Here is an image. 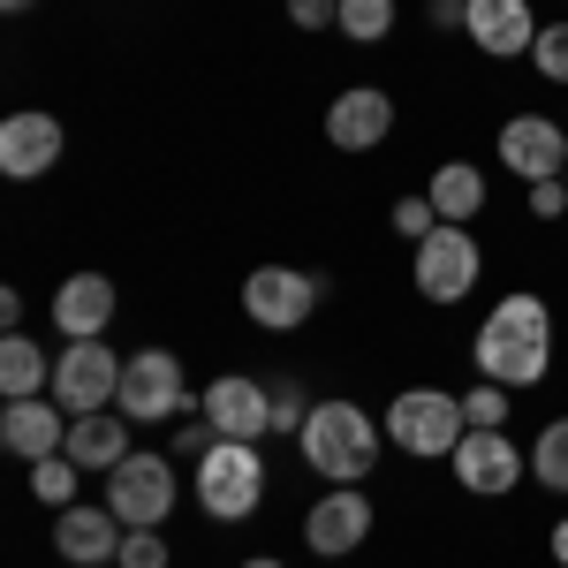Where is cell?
<instances>
[{"label": "cell", "instance_id": "1", "mask_svg": "<svg viewBox=\"0 0 568 568\" xmlns=\"http://www.w3.org/2000/svg\"><path fill=\"white\" fill-rule=\"evenodd\" d=\"M470 356H478V372L493 387H508V394L538 387V379L554 372V311H546V296H530V288L500 296V304L478 318Z\"/></svg>", "mask_w": 568, "mask_h": 568}, {"label": "cell", "instance_id": "2", "mask_svg": "<svg viewBox=\"0 0 568 568\" xmlns=\"http://www.w3.org/2000/svg\"><path fill=\"white\" fill-rule=\"evenodd\" d=\"M296 447L326 485H364L379 470L387 425H372V409H356V402H318L304 417V433H296Z\"/></svg>", "mask_w": 568, "mask_h": 568}, {"label": "cell", "instance_id": "3", "mask_svg": "<svg viewBox=\"0 0 568 568\" xmlns=\"http://www.w3.org/2000/svg\"><path fill=\"white\" fill-rule=\"evenodd\" d=\"M463 433H470L463 394H447V387H402L387 402V439L402 455H417V463H447L463 447Z\"/></svg>", "mask_w": 568, "mask_h": 568}, {"label": "cell", "instance_id": "4", "mask_svg": "<svg viewBox=\"0 0 568 568\" xmlns=\"http://www.w3.org/2000/svg\"><path fill=\"white\" fill-rule=\"evenodd\" d=\"M265 500V463L251 439H213L205 455H197V508L213 516V524H243V516H258Z\"/></svg>", "mask_w": 568, "mask_h": 568}, {"label": "cell", "instance_id": "5", "mask_svg": "<svg viewBox=\"0 0 568 568\" xmlns=\"http://www.w3.org/2000/svg\"><path fill=\"white\" fill-rule=\"evenodd\" d=\"M114 409L130 417V425H175L197 409V394L182 379V356L175 349H136L122 364V394H114Z\"/></svg>", "mask_w": 568, "mask_h": 568}, {"label": "cell", "instance_id": "6", "mask_svg": "<svg viewBox=\"0 0 568 568\" xmlns=\"http://www.w3.org/2000/svg\"><path fill=\"white\" fill-rule=\"evenodd\" d=\"M122 364H130V356L106 349V334H99V342H61V349H53V402H61L69 417L114 409V394H122Z\"/></svg>", "mask_w": 568, "mask_h": 568}, {"label": "cell", "instance_id": "7", "mask_svg": "<svg viewBox=\"0 0 568 568\" xmlns=\"http://www.w3.org/2000/svg\"><path fill=\"white\" fill-rule=\"evenodd\" d=\"M106 508L122 516V530H168V516H175V463L136 447L122 470H106Z\"/></svg>", "mask_w": 568, "mask_h": 568}, {"label": "cell", "instance_id": "8", "mask_svg": "<svg viewBox=\"0 0 568 568\" xmlns=\"http://www.w3.org/2000/svg\"><path fill=\"white\" fill-rule=\"evenodd\" d=\"M478 273H485V251L470 227H433L417 243V296L425 304H463L478 288Z\"/></svg>", "mask_w": 568, "mask_h": 568}, {"label": "cell", "instance_id": "9", "mask_svg": "<svg viewBox=\"0 0 568 568\" xmlns=\"http://www.w3.org/2000/svg\"><path fill=\"white\" fill-rule=\"evenodd\" d=\"M311 311H318V273H304V265H258L243 281V318L265 334H296Z\"/></svg>", "mask_w": 568, "mask_h": 568}, {"label": "cell", "instance_id": "10", "mask_svg": "<svg viewBox=\"0 0 568 568\" xmlns=\"http://www.w3.org/2000/svg\"><path fill=\"white\" fill-rule=\"evenodd\" d=\"M61 152H69V130H61V114H45V106H16V114L0 122V175L8 182L53 175Z\"/></svg>", "mask_w": 568, "mask_h": 568}, {"label": "cell", "instance_id": "11", "mask_svg": "<svg viewBox=\"0 0 568 568\" xmlns=\"http://www.w3.org/2000/svg\"><path fill=\"white\" fill-rule=\"evenodd\" d=\"M197 409H205V425H213L220 439H251V447H258V439L273 433V387L251 379V372H220L213 387L197 394Z\"/></svg>", "mask_w": 568, "mask_h": 568}, {"label": "cell", "instance_id": "12", "mask_svg": "<svg viewBox=\"0 0 568 568\" xmlns=\"http://www.w3.org/2000/svg\"><path fill=\"white\" fill-rule=\"evenodd\" d=\"M447 470H455V485H463V493L500 500V493H516V485H524L530 463H524V447H516L508 433H478V425H470V433H463V447L447 455Z\"/></svg>", "mask_w": 568, "mask_h": 568}, {"label": "cell", "instance_id": "13", "mask_svg": "<svg viewBox=\"0 0 568 568\" xmlns=\"http://www.w3.org/2000/svg\"><path fill=\"white\" fill-rule=\"evenodd\" d=\"M500 168L524 182H554L568 175V122H546V114H516L500 122Z\"/></svg>", "mask_w": 568, "mask_h": 568}, {"label": "cell", "instance_id": "14", "mask_svg": "<svg viewBox=\"0 0 568 568\" xmlns=\"http://www.w3.org/2000/svg\"><path fill=\"white\" fill-rule=\"evenodd\" d=\"M114 304H122V288L106 281V273H69L61 288H53V334L61 342H99L106 326H114Z\"/></svg>", "mask_w": 568, "mask_h": 568}, {"label": "cell", "instance_id": "15", "mask_svg": "<svg viewBox=\"0 0 568 568\" xmlns=\"http://www.w3.org/2000/svg\"><path fill=\"white\" fill-rule=\"evenodd\" d=\"M372 538V500H364V485H334L318 508L304 516V546L311 554H326V561H342Z\"/></svg>", "mask_w": 568, "mask_h": 568}, {"label": "cell", "instance_id": "16", "mask_svg": "<svg viewBox=\"0 0 568 568\" xmlns=\"http://www.w3.org/2000/svg\"><path fill=\"white\" fill-rule=\"evenodd\" d=\"M387 130H394V99L379 84L334 91V106H326V144L334 152H372V144H387Z\"/></svg>", "mask_w": 568, "mask_h": 568}, {"label": "cell", "instance_id": "17", "mask_svg": "<svg viewBox=\"0 0 568 568\" xmlns=\"http://www.w3.org/2000/svg\"><path fill=\"white\" fill-rule=\"evenodd\" d=\"M0 447H8L16 463H45V455H61V447H69V409H61L53 394L8 402V409H0Z\"/></svg>", "mask_w": 568, "mask_h": 568}, {"label": "cell", "instance_id": "18", "mask_svg": "<svg viewBox=\"0 0 568 568\" xmlns=\"http://www.w3.org/2000/svg\"><path fill=\"white\" fill-rule=\"evenodd\" d=\"M463 31L478 53L493 61H516L538 45V16H530V0H463Z\"/></svg>", "mask_w": 568, "mask_h": 568}, {"label": "cell", "instance_id": "19", "mask_svg": "<svg viewBox=\"0 0 568 568\" xmlns=\"http://www.w3.org/2000/svg\"><path fill=\"white\" fill-rule=\"evenodd\" d=\"M122 538H130V530H122L114 508H84V500H77V508H61V524H53V554L77 561V568H106L122 554Z\"/></svg>", "mask_w": 568, "mask_h": 568}, {"label": "cell", "instance_id": "20", "mask_svg": "<svg viewBox=\"0 0 568 568\" xmlns=\"http://www.w3.org/2000/svg\"><path fill=\"white\" fill-rule=\"evenodd\" d=\"M69 463H84V470H122L136 447H130V417L122 409H91V417H69V447H61Z\"/></svg>", "mask_w": 568, "mask_h": 568}, {"label": "cell", "instance_id": "21", "mask_svg": "<svg viewBox=\"0 0 568 568\" xmlns=\"http://www.w3.org/2000/svg\"><path fill=\"white\" fill-rule=\"evenodd\" d=\"M53 394V356L31 334H0V402H31Z\"/></svg>", "mask_w": 568, "mask_h": 568}, {"label": "cell", "instance_id": "22", "mask_svg": "<svg viewBox=\"0 0 568 568\" xmlns=\"http://www.w3.org/2000/svg\"><path fill=\"white\" fill-rule=\"evenodd\" d=\"M439 205V220L447 227H470V220L485 213V175L470 168V160H447V168H433V190H425Z\"/></svg>", "mask_w": 568, "mask_h": 568}, {"label": "cell", "instance_id": "23", "mask_svg": "<svg viewBox=\"0 0 568 568\" xmlns=\"http://www.w3.org/2000/svg\"><path fill=\"white\" fill-rule=\"evenodd\" d=\"M530 478L546 485V493H568V417L538 425V439H530Z\"/></svg>", "mask_w": 568, "mask_h": 568}, {"label": "cell", "instance_id": "24", "mask_svg": "<svg viewBox=\"0 0 568 568\" xmlns=\"http://www.w3.org/2000/svg\"><path fill=\"white\" fill-rule=\"evenodd\" d=\"M77 478H84V463L45 455V463H31V500L39 508H77Z\"/></svg>", "mask_w": 568, "mask_h": 568}, {"label": "cell", "instance_id": "25", "mask_svg": "<svg viewBox=\"0 0 568 568\" xmlns=\"http://www.w3.org/2000/svg\"><path fill=\"white\" fill-rule=\"evenodd\" d=\"M334 31H349L356 45H379L394 31V0H342V23Z\"/></svg>", "mask_w": 568, "mask_h": 568}, {"label": "cell", "instance_id": "26", "mask_svg": "<svg viewBox=\"0 0 568 568\" xmlns=\"http://www.w3.org/2000/svg\"><path fill=\"white\" fill-rule=\"evenodd\" d=\"M530 69L546 77V84L568 91V16L561 23H538V45H530Z\"/></svg>", "mask_w": 568, "mask_h": 568}, {"label": "cell", "instance_id": "27", "mask_svg": "<svg viewBox=\"0 0 568 568\" xmlns=\"http://www.w3.org/2000/svg\"><path fill=\"white\" fill-rule=\"evenodd\" d=\"M463 417H470L478 433H508V387H493V379L470 387V394H463Z\"/></svg>", "mask_w": 568, "mask_h": 568}, {"label": "cell", "instance_id": "28", "mask_svg": "<svg viewBox=\"0 0 568 568\" xmlns=\"http://www.w3.org/2000/svg\"><path fill=\"white\" fill-rule=\"evenodd\" d=\"M311 409H318V402H311L304 394V379H281V387H273V433L288 439V433H304V417Z\"/></svg>", "mask_w": 568, "mask_h": 568}, {"label": "cell", "instance_id": "29", "mask_svg": "<svg viewBox=\"0 0 568 568\" xmlns=\"http://www.w3.org/2000/svg\"><path fill=\"white\" fill-rule=\"evenodd\" d=\"M433 227H447V220H439V205L425 197V190H417V197H394V235H409V243H425Z\"/></svg>", "mask_w": 568, "mask_h": 568}, {"label": "cell", "instance_id": "30", "mask_svg": "<svg viewBox=\"0 0 568 568\" xmlns=\"http://www.w3.org/2000/svg\"><path fill=\"white\" fill-rule=\"evenodd\" d=\"M114 568H168V530H130Z\"/></svg>", "mask_w": 568, "mask_h": 568}, {"label": "cell", "instance_id": "31", "mask_svg": "<svg viewBox=\"0 0 568 568\" xmlns=\"http://www.w3.org/2000/svg\"><path fill=\"white\" fill-rule=\"evenodd\" d=\"M213 425H205V409H190V417H175V455L182 463H197V455H205V447H213Z\"/></svg>", "mask_w": 568, "mask_h": 568}, {"label": "cell", "instance_id": "32", "mask_svg": "<svg viewBox=\"0 0 568 568\" xmlns=\"http://www.w3.org/2000/svg\"><path fill=\"white\" fill-rule=\"evenodd\" d=\"M288 23L296 31H334L342 23V0H288Z\"/></svg>", "mask_w": 568, "mask_h": 568}, {"label": "cell", "instance_id": "33", "mask_svg": "<svg viewBox=\"0 0 568 568\" xmlns=\"http://www.w3.org/2000/svg\"><path fill=\"white\" fill-rule=\"evenodd\" d=\"M530 213L538 220H561L568 213V182L554 175V182H530Z\"/></svg>", "mask_w": 568, "mask_h": 568}, {"label": "cell", "instance_id": "34", "mask_svg": "<svg viewBox=\"0 0 568 568\" xmlns=\"http://www.w3.org/2000/svg\"><path fill=\"white\" fill-rule=\"evenodd\" d=\"M0 326H8V334H23V296H16V288H0Z\"/></svg>", "mask_w": 568, "mask_h": 568}, {"label": "cell", "instance_id": "35", "mask_svg": "<svg viewBox=\"0 0 568 568\" xmlns=\"http://www.w3.org/2000/svg\"><path fill=\"white\" fill-rule=\"evenodd\" d=\"M554 561L568 568V516H561V524H554Z\"/></svg>", "mask_w": 568, "mask_h": 568}, {"label": "cell", "instance_id": "36", "mask_svg": "<svg viewBox=\"0 0 568 568\" xmlns=\"http://www.w3.org/2000/svg\"><path fill=\"white\" fill-rule=\"evenodd\" d=\"M243 568H281V561H273V554H251V561H243Z\"/></svg>", "mask_w": 568, "mask_h": 568}, {"label": "cell", "instance_id": "37", "mask_svg": "<svg viewBox=\"0 0 568 568\" xmlns=\"http://www.w3.org/2000/svg\"><path fill=\"white\" fill-rule=\"evenodd\" d=\"M0 8H8V16H23V8H39V0H0Z\"/></svg>", "mask_w": 568, "mask_h": 568}, {"label": "cell", "instance_id": "38", "mask_svg": "<svg viewBox=\"0 0 568 568\" xmlns=\"http://www.w3.org/2000/svg\"><path fill=\"white\" fill-rule=\"evenodd\" d=\"M439 8H463V0H439Z\"/></svg>", "mask_w": 568, "mask_h": 568}, {"label": "cell", "instance_id": "39", "mask_svg": "<svg viewBox=\"0 0 568 568\" xmlns=\"http://www.w3.org/2000/svg\"><path fill=\"white\" fill-rule=\"evenodd\" d=\"M561 182H568V175H561Z\"/></svg>", "mask_w": 568, "mask_h": 568}]
</instances>
